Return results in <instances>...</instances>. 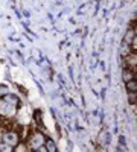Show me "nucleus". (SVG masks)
<instances>
[{
  "mask_svg": "<svg viewBox=\"0 0 137 152\" xmlns=\"http://www.w3.org/2000/svg\"><path fill=\"white\" fill-rule=\"evenodd\" d=\"M6 93H8V88H6L5 85H0V96H2V94L5 96Z\"/></svg>",
  "mask_w": 137,
  "mask_h": 152,
  "instance_id": "obj_8",
  "label": "nucleus"
},
{
  "mask_svg": "<svg viewBox=\"0 0 137 152\" xmlns=\"http://www.w3.org/2000/svg\"><path fill=\"white\" fill-rule=\"evenodd\" d=\"M5 100H6V102H9V104H12V105H15V104L18 102V99H17L15 96H12V94L6 96V97H5Z\"/></svg>",
  "mask_w": 137,
  "mask_h": 152,
  "instance_id": "obj_6",
  "label": "nucleus"
},
{
  "mask_svg": "<svg viewBox=\"0 0 137 152\" xmlns=\"http://www.w3.org/2000/svg\"><path fill=\"white\" fill-rule=\"evenodd\" d=\"M46 151H56V146H55V143H53L52 140H47V143H46Z\"/></svg>",
  "mask_w": 137,
  "mask_h": 152,
  "instance_id": "obj_7",
  "label": "nucleus"
},
{
  "mask_svg": "<svg viewBox=\"0 0 137 152\" xmlns=\"http://www.w3.org/2000/svg\"><path fill=\"white\" fill-rule=\"evenodd\" d=\"M134 97H136V93H131V96H130V102H131V104L136 102V99H134Z\"/></svg>",
  "mask_w": 137,
  "mask_h": 152,
  "instance_id": "obj_9",
  "label": "nucleus"
},
{
  "mask_svg": "<svg viewBox=\"0 0 137 152\" xmlns=\"http://www.w3.org/2000/svg\"><path fill=\"white\" fill-rule=\"evenodd\" d=\"M127 90H128L130 93H136V91H137V82H136V79L127 81Z\"/></svg>",
  "mask_w": 137,
  "mask_h": 152,
  "instance_id": "obj_3",
  "label": "nucleus"
},
{
  "mask_svg": "<svg viewBox=\"0 0 137 152\" xmlns=\"http://www.w3.org/2000/svg\"><path fill=\"white\" fill-rule=\"evenodd\" d=\"M125 43H134V29H130L125 35Z\"/></svg>",
  "mask_w": 137,
  "mask_h": 152,
  "instance_id": "obj_5",
  "label": "nucleus"
},
{
  "mask_svg": "<svg viewBox=\"0 0 137 152\" xmlns=\"http://www.w3.org/2000/svg\"><path fill=\"white\" fill-rule=\"evenodd\" d=\"M3 142H5L6 145H9V146H15L17 142H18V135H17L15 132H6V134L3 135Z\"/></svg>",
  "mask_w": 137,
  "mask_h": 152,
  "instance_id": "obj_1",
  "label": "nucleus"
},
{
  "mask_svg": "<svg viewBox=\"0 0 137 152\" xmlns=\"http://www.w3.org/2000/svg\"><path fill=\"white\" fill-rule=\"evenodd\" d=\"M44 143V137L41 134H35L32 138H31V146L32 149H40V146H43Z\"/></svg>",
  "mask_w": 137,
  "mask_h": 152,
  "instance_id": "obj_2",
  "label": "nucleus"
},
{
  "mask_svg": "<svg viewBox=\"0 0 137 152\" xmlns=\"http://www.w3.org/2000/svg\"><path fill=\"white\" fill-rule=\"evenodd\" d=\"M122 78H123V81H131V79H134V76H133V72L131 70H123V73H122Z\"/></svg>",
  "mask_w": 137,
  "mask_h": 152,
  "instance_id": "obj_4",
  "label": "nucleus"
}]
</instances>
